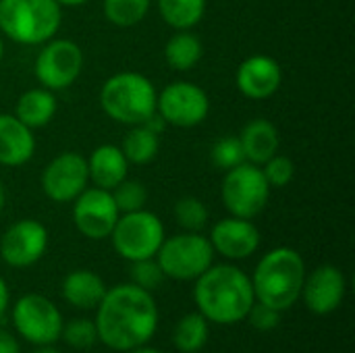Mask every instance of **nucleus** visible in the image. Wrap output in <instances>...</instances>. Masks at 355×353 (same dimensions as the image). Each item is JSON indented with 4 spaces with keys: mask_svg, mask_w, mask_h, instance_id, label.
<instances>
[{
    "mask_svg": "<svg viewBox=\"0 0 355 353\" xmlns=\"http://www.w3.org/2000/svg\"><path fill=\"white\" fill-rule=\"evenodd\" d=\"M8 300H10L8 285H6V281L0 277V318L4 316V312H6V308H8Z\"/></svg>",
    "mask_w": 355,
    "mask_h": 353,
    "instance_id": "c9c22d12",
    "label": "nucleus"
},
{
    "mask_svg": "<svg viewBox=\"0 0 355 353\" xmlns=\"http://www.w3.org/2000/svg\"><path fill=\"white\" fill-rule=\"evenodd\" d=\"M35 154L33 129L23 125L15 114H0V164L23 166Z\"/></svg>",
    "mask_w": 355,
    "mask_h": 353,
    "instance_id": "a211bd4d",
    "label": "nucleus"
},
{
    "mask_svg": "<svg viewBox=\"0 0 355 353\" xmlns=\"http://www.w3.org/2000/svg\"><path fill=\"white\" fill-rule=\"evenodd\" d=\"M4 202H6V193H4V187H2V183H0V212H2V208H4Z\"/></svg>",
    "mask_w": 355,
    "mask_h": 353,
    "instance_id": "ea45409f",
    "label": "nucleus"
},
{
    "mask_svg": "<svg viewBox=\"0 0 355 353\" xmlns=\"http://www.w3.org/2000/svg\"><path fill=\"white\" fill-rule=\"evenodd\" d=\"M4 56V42H2V33H0V60Z\"/></svg>",
    "mask_w": 355,
    "mask_h": 353,
    "instance_id": "a19ab883",
    "label": "nucleus"
},
{
    "mask_svg": "<svg viewBox=\"0 0 355 353\" xmlns=\"http://www.w3.org/2000/svg\"><path fill=\"white\" fill-rule=\"evenodd\" d=\"M33 353H60L58 350H54V347H50V345H42L37 352H33Z\"/></svg>",
    "mask_w": 355,
    "mask_h": 353,
    "instance_id": "58836bf2",
    "label": "nucleus"
},
{
    "mask_svg": "<svg viewBox=\"0 0 355 353\" xmlns=\"http://www.w3.org/2000/svg\"><path fill=\"white\" fill-rule=\"evenodd\" d=\"M158 92L154 83L135 71L114 73L102 83L100 106L116 123L141 125L156 112Z\"/></svg>",
    "mask_w": 355,
    "mask_h": 353,
    "instance_id": "39448f33",
    "label": "nucleus"
},
{
    "mask_svg": "<svg viewBox=\"0 0 355 353\" xmlns=\"http://www.w3.org/2000/svg\"><path fill=\"white\" fill-rule=\"evenodd\" d=\"M89 185L87 158L79 152H62L54 156L42 173V189L56 204L73 202Z\"/></svg>",
    "mask_w": 355,
    "mask_h": 353,
    "instance_id": "ddd939ff",
    "label": "nucleus"
},
{
    "mask_svg": "<svg viewBox=\"0 0 355 353\" xmlns=\"http://www.w3.org/2000/svg\"><path fill=\"white\" fill-rule=\"evenodd\" d=\"M164 237L162 221L146 208L121 214L110 233L114 252L129 262L154 258Z\"/></svg>",
    "mask_w": 355,
    "mask_h": 353,
    "instance_id": "0eeeda50",
    "label": "nucleus"
},
{
    "mask_svg": "<svg viewBox=\"0 0 355 353\" xmlns=\"http://www.w3.org/2000/svg\"><path fill=\"white\" fill-rule=\"evenodd\" d=\"M60 337L64 339L67 345L75 350H87L98 341V329L94 320L87 318H75L67 325H62Z\"/></svg>",
    "mask_w": 355,
    "mask_h": 353,
    "instance_id": "7c9ffc66",
    "label": "nucleus"
},
{
    "mask_svg": "<svg viewBox=\"0 0 355 353\" xmlns=\"http://www.w3.org/2000/svg\"><path fill=\"white\" fill-rule=\"evenodd\" d=\"M237 89L250 100H266L275 96L283 83L281 64L266 54H254L245 58L235 73Z\"/></svg>",
    "mask_w": 355,
    "mask_h": 353,
    "instance_id": "f3484780",
    "label": "nucleus"
},
{
    "mask_svg": "<svg viewBox=\"0 0 355 353\" xmlns=\"http://www.w3.org/2000/svg\"><path fill=\"white\" fill-rule=\"evenodd\" d=\"M208 337H210L208 320L200 312H191L177 322L173 333V343L179 352L198 353L206 345Z\"/></svg>",
    "mask_w": 355,
    "mask_h": 353,
    "instance_id": "a878e982",
    "label": "nucleus"
},
{
    "mask_svg": "<svg viewBox=\"0 0 355 353\" xmlns=\"http://www.w3.org/2000/svg\"><path fill=\"white\" fill-rule=\"evenodd\" d=\"M164 279L166 277H164L156 256L131 262V283L133 285H137V287H141V289L152 293L154 289H158L164 283Z\"/></svg>",
    "mask_w": 355,
    "mask_h": 353,
    "instance_id": "473e14b6",
    "label": "nucleus"
},
{
    "mask_svg": "<svg viewBox=\"0 0 355 353\" xmlns=\"http://www.w3.org/2000/svg\"><path fill=\"white\" fill-rule=\"evenodd\" d=\"M62 6L56 0H0V33L15 44L42 46L56 37Z\"/></svg>",
    "mask_w": 355,
    "mask_h": 353,
    "instance_id": "20e7f679",
    "label": "nucleus"
},
{
    "mask_svg": "<svg viewBox=\"0 0 355 353\" xmlns=\"http://www.w3.org/2000/svg\"><path fill=\"white\" fill-rule=\"evenodd\" d=\"M83 69V50L67 37H52L42 44L35 56V77L42 87L60 92L77 81Z\"/></svg>",
    "mask_w": 355,
    "mask_h": 353,
    "instance_id": "1a4fd4ad",
    "label": "nucleus"
},
{
    "mask_svg": "<svg viewBox=\"0 0 355 353\" xmlns=\"http://www.w3.org/2000/svg\"><path fill=\"white\" fill-rule=\"evenodd\" d=\"M106 293V285L100 275L94 270H73L64 277L62 281V298L67 300L69 306L79 308V310H92L98 308Z\"/></svg>",
    "mask_w": 355,
    "mask_h": 353,
    "instance_id": "412c9836",
    "label": "nucleus"
},
{
    "mask_svg": "<svg viewBox=\"0 0 355 353\" xmlns=\"http://www.w3.org/2000/svg\"><path fill=\"white\" fill-rule=\"evenodd\" d=\"M121 212L108 189L87 185L73 200V223L77 231L94 241L110 237Z\"/></svg>",
    "mask_w": 355,
    "mask_h": 353,
    "instance_id": "f8f14e48",
    "label": "nucleus"
},
{
    "mask_svg": "<svg viewBox=\"0 0 355 353\" xmlns=\"http://www.w3.org/2000/svg\"><path fill=\"white\" fill-rule=\"evenodd\" d=\"M210 246L214 254L227 260H245L260 248V231L250 218L229 216L210 229Z\"/></svg>",
    "mask_w": 355,
    "mask_h": 353,
    "instance_id": "dca6fc26",
    "label": "nucleus"
},
{
    "mask_svg": "<svg viewBox=\"0 0 355 353\" xmlns=\"http://www.w3.org/2000/svg\"><path fill=\"white\" fill-rule=\"evenodd\" d=\"M345 289V275L333 264H322L310 275H306L302 298L312 314L329 316L343 304Z\"/></svg>",
    "mask_w": 355,
    "mask_h": 353,
    "instance_id": "2eb2a0df",
    "label": "nucleus"
},
{
    "mask_svg": "<svg viewBox=\"0 0 355 353\" xmlns=\"http://www.w3.org/2000/svg\"><path fill=\"white\" fill-rule=\"evenodd\" d=\"M110 193H112V200L121 214L141 210V208H146V202H148L146 185L135 179H123L114 189H110Z\"/></svg>",
    "mask_w": 355,
    "mask_h": 353,
    "instance_id": "c85d7f7f",
    "label": "nucleus"
},
{
    "mask_svg": "<svg viewBox=\"0 0 355 353\" xmlns=\"http://www.w3.org/2000/svg\"><path fill=\"white\" fill-rule=\"evenodd\" d=\"M156 112L166 125L181 129L198 127L210 112V98L198 83L173 81L158 92Z\"/></svg>",
    "mask_w": 355,
    "mask_h": 353,
    "instance_id": "9b49d317",
    "label": "nucleus"
},
{
    "mask_svg": "<svg viewBox=\"0 0 355 353\" xmlns=\"http://www.w3.org/2000/svg\"><path fill=\"white\" fill-rule=\"evenodd\" d=\"M98 339L114 352L146 345L158 329V306L150 291L123 283L106 289L96 308Z\"/></svg>",
    "mask_w": 355,
    "mask_h": 353,
    "instance_id": "f257e3e1",
    "label": "nucleus"
},
{
    "mask_svg": "<svg viewBox=\"0 0 355 353\" xmlns=\"http://www.w3.org/2000/svg\"><path fill=\"white\" fill-rule=\"evenodd\" d=\"M270 185L266 183L262 169L252 162H241L225 171L220 196L223 204L231 216L237 218H256L268 204Z\"/></svg>",
    "mask_w": 355,
    "mask_h": 353,
    "instance_id": "6e6552de",
    "label": "nucleus"
},
{
    "mask_svg": "<svg viewBox=\"0 0 355 353\" xmlns=\"http://www.w3.org/2000/svg\"><path fill=\"white\" fill-rule=\"evenodd\" d=\"M48 250V231L35 218L12 223L0 239V258L12 268H27L42 260Z\"/></svg>",
    "mask_w": 355,
    "mask_h": 353,
    "instance_id": "4468645a",
    "label": "nucleus"
},
{
    "mask_svg": "<svg viewBox=\"0 0 355 353\" xmlns=\"http://www.w3.org/2000/svg\"><path fill=\"white\" fill-rule=\"evenodd\" d=\"M156 260L166 279L196 281L212 266L214 250L210 246V239L202 233L183 231L179 235L164 237Z\"/></svg>",
    "mask_w": 355,
    "mask_h": 353,
    "instance_id": "423d86ee",
    "label": "nucleus"
},
{
    "mask_svg": "<svg viewBox=\"0 0 355 353\" xmlns=\"http://www.w3.org/2000/svg\"><path fill=\"white\" fill-rule=\"evenodd\" d=\"M260 169H262V175H264L266 183L270 185V189H281V187L289 185L295 177L293 160L279 152L272 158H268L264 164H260Z\"/></svg>",
    "mask_w": 355,
    "mask_h": 353,
    "instance_id": "2f4dec72",
    "label": "nucleus"
},
{
    "mask_svg": "<svg viewBox=\"0 0 355 353\" xmlns=\"http://www.w3.org/2000/svg\"><path fill=\"white\" fill-rule=\"evenodd\" d=\"M193 300L198 312L216 325H235L245 320L256 302L252 279L233 264H212L196 279Z\"/></svg>",
    "mask_w": 355,
    "mask_h": 353,
    "instance_id": "f03ea898",
    "label": "nucleus"
},
{
    "mask_svg": "<svg viewBox=\"0 0 355 353\" xmlns=\"http://www.w3.org/2000/svg\"><path fill=\"white\" fill-rule=\"evenodd\" d=\"M129 164H148L160 150V135L146 125H133L121 146Z\"/></svg>",
    "mask_w": 355,
    "mask_h": 353,
    "instance_id": "b1692460",
    "label": "nucleus"
},
{
    "mask_svg": "<svg viewBox=\"0 0 355 353\" xmlns=\"http://www.w3.org/2000/svg\"><path fill=\"white\" fill-rule=\"evenodd\" d=\"M56 96L52 89L33 87L19 96L15 106V117L29 129L46 127L56 114Z\"/></svg>",
    "mask_w": 355,
    "mask_h": 353,
    "instance_id": "4be33fe9",
    "label": "nucleus"
},
{
    "mask_svg": "<svg viewBox=\"0 0 355 353\" xmlns=\"http://www.w3.org/2000/svg\"><path fill=\"white\" fill-rule=\"evenodd\" d=\"M152 0H104V17L116 27H133L146 19Z\"/></svg>",
    "mask_w": 355,
    "mask_h": 353,
    "instance_id": "bb28decb",
    "label": "nucleus"
},
{
    "mask_svg": "<svg viewBox=\"0 0 355 353\" xmlns=\"http://www.w3.org/2000/svg\"><path fill=\"white\" fill-rule=\"evenodd\" d=\"M250 279L256 302L283 312L302 298L306 262L293 248H275L262 256Z\"/></svg>",
    "mask_w": 355,
    "mask_h": 353,
    "instance_id": "7ed1b4c3",
    "label": "nucleus"
},
{
    "mask_svg": "<svg viewBox=\"0 0 355 353\" xmlns=\"http://www.w3.org/2000/svg\"><path fill=\"white\" fill-rule=\"evenodd\" d=\"M0 353H21L19 341L2 329H0Z\"/></svg>",
    "mask_w": 355,
    "mask_h": 353,
    "instance_id": "f704fd0d",
    "label": "nucleus"
},
{
    "mask_svg": "<svg viewBox=\"0 0 355 353\" xmlns=\"http://www.w3.org/2000/svg\"><path fill=\"white\" fill-rule=\"evenodd\" d=\"M210 160L212 164L218 169V171H229L241 162H245V156H243V148L239 144V137L237 135H225V137H218L210 150Z\"/></svg>",
    "mask_w": 355,
    "mask_h": 353,
    "instance_id": "c756f323",
    "label": "nucleus"
},
{
    "mask_svg": "<svg viewBox=\"0 0 355 353\" xmlns=\"http://www.w3.org/2000/svg\"><path fill=\"white\" fill-rule=\"evenodd\" d=\"M131 353H162V352H158V350H154V347H146V345H141V347L131 350Z\"/></svg>",
    "mask_w": 355,
    "mask_h": 353,
    "instance_id": "4c0bfd02",
    "label": "nucleus"
},
{
    "mask_svg": "<svg viewBox=\"0 0 355 353\" xmlns=\"http://www.w3.org/2000/svg\"><path fill=\"white\" fill-rule=\"evenodd\" d=\"M204 56L202 40L191 29H181L168 37L164 46V60L175 71H191Z\"/></svg>",
    "mask_w": 355,
    "mask_h": 353,
    "instance_id": "5701e85b",
    "label": "nucleus"
},
{
    "mask_svg": "<svg viewBox=\"0 0 355 353\" xmlns=\"http://www.w3.org/2000/svg\"><path fill=\"white\" fill-rule=\"evenodd\" d=\"M60 6H81V4H85V2H89V0H56Z\"/></svg>",
    "mask_w": 355,
    "mask_h": 353,
    "instance_id": "e433bc0d",
    "label": "nucleus"
},
{
    "mask_svg": "<svg viewBox=\"0 0 355 353\" xmlns=\"http://www.w3.org/2000/svg\"><path fill=\"white\" fill-rule=\"evenodd\" d=\"M158 12L173 29H191L204 19L206 0H158Z\"/></svg>",
    "mask_w": 355,
    "mask_h": 353,
    "instance_id": "393cba45",
    "label": "nucleus"
},
{
    "mask_svg": "<svg viewBox=\"0 0 355 353\" xmlns=\"http://www.w3.org/2000/svg\"><path fill=\"white\" fill-rule=\"evenodd\" d=\"M237 137L243 148L245 162H252L258 166L264 164L268 158H272L281 146L279 131L268 119H252Z\"/></svg>",
    "mask_w": 355,
    "mask_h": 353,
    "instance_id": "aec40b11",
    "label": "nucleus"
},
{
    "mask_svg": "<svg viewBox=\"0 0 355 353\" xmlns=\"http://www.w3.org/2000/svg\"><path fill=\"white\" fill-rule=\"evenodd\" d=\"M208 216H210L208 208L204 206V202L200 198L185 196V198L177 200V204H175V218L183 231L202 233L208 225Z\"/></svg>",
    "mask_w": 355,
    "mask_h": 353,
    "instance_id": "cd10ccee",
    "label": "nucleus"
},
{
    "mask_svg": "<svg viewBox=\"0 0 355 353\" xmlns=\"http://www.w3.org/2000/svg\"><path fill=\"white\" fill-rule=\"evenodd\" d=\"M250 325L256 329V331H262V333H268V331H275L281 322V312L260 304V302H254V306L250 308L248 316Z\"/></svg>",
    "mask_w": 355,
    "mask_h": 353,
    "instance_id": "72a5a7b5",
    "label": "nucleus"
},
{
    "mask_svg": "<svg viewBox=\"0 0 355 353\" xmlns=\"http://www.w3.org/2000/svg\"><path fill=\"white\" fill-rule=\"evenodd\" d=\"M87 171H89V183L102 189H114L123 179H127L129 162L121 150V146L114 144H102L98 146L89 158H87Z\"/></svg>",
    "mask_w": 355,
    "mask_h": 353,
    "instance_id": "6ab92c4d",
    "label": "nucleus"
},
{
    "mask_svg": "<svg viewBox=\"0 0 355 353\" xmlns=\"http://www.w3.org/2000/svg\"><path fill=\"white\" fill-rule=\"evenodd\" d=\"M12 325L27 343L42 347L60 339L64 322L48 298L40 293H27L19 298L12 308Z\"/></svg>",
    "mask_w": 355,
    "mask_h": 353,
    "instance_id": "9d476101",
    "label": "nucleus"
}]
</instances>
